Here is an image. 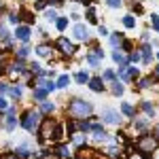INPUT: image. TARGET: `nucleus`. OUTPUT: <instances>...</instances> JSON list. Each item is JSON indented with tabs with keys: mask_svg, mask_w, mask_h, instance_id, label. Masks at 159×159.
I'll list each match as a JSON object with an SVG mask.
<instances>
[{
	"mask_svg": "<svg viewBox=\"0 0 159 159\" xmlns=\"http://www.w3.org/2000/svg\"><path fill=\"white\" fill-rule=\"evenodd\" d=\"M68 112L72 115V117H87V115H91V104L85 102V100H72L70 102V106H68Z\"/></svg>",
	"mask_w": 159,
	"mask_h": 159,
	"instance_id": "f257e3e1",
	"label": "nucleus"
},
{
	"mask_svg": "<svg viewBox=\"0 0 159 159\" xmlns=\"http://www.w3.org/2000/svg\"><path fill=\"white\" fill-rule=\"evenodd\" d=\"M38 119H40V112L38 110H30V112H25L24 119H21V125H24L28 132H34L38 127Z\"/></svg>",
	"mask_w": 159,
	"mask_h": 159,
	"instance_id": "f03ea898",
	"label": "nucleus"
},
{
	"mask_svg": "<svg viewBox=\"0 0 159 159\" xmlns=\"http://www.w3.org/2000/svg\"><path fill=\"white\" fill-rule=\"evenodd\" d=\"M53 132H55V123L51 121V119H45V121L40 123V127H38V138H40V142L53 138Z\"/></svg>",
	"mask_w": 159,
	"mask_h": 159,
	"instance_id": "7ed1b4c3",
	"label": "nucleus"
},
{
	"mask_svg": "<svg viewBox=\"0 0 159 159\" xmlns=\"http://www.w3.org/2000/svg\"><path fill=\"white\" fill-rule=\"evenodd\" d=\"M138 148L142 153H153L157 148V138L155 136H142V138H138Z\"/></svg>",
	"mask_w": 159,
	"mask_h": 159,
	"instance_id": "20e7f679",
	"label": "nucleus"
},
{
	"mask_svg": "<svg viewBox=\"0 0 159 159\" xmlns=\"http://www.w3.org/2000/svg\"><path fill=\"white\" fill-rule=\"evenodd\" d=\"M102 119L106 123H110V125H115V123H119V112L112 108H104L102 110Z\"/></svg>",
	"mask_w": 159,
	"mask_h": 159,
	"instance_id": "39448f33",
	"label": "nucleus"
},
{
	"mask_svg": "<svg viewBox=\"0 0 159 159\" xmlns=\"http://www.w3.org/2000/svg\"><path fill=\"white\" fill-rule=\"evenodd\" d=\"M74 36L79 38V40H87L89 38V32H87V28L83 24H76L74 25Z\"/></svg>",
	"mask_w": 159,
	"mask_h": 159,
	"instance_id": "423d86ee",
	"label": "nucleus"
},
{
	"mask_svg": "<svg viewBox=\"0 0 159 159\" xmlns=\"http://www.w3.org/2000/svg\"><path fill=\"white\" fill-rule=\"evenodd\" d=\"M57 47H60L64 53H68V55L74 53V45L70 43V40H66V38H60V40H57Z\"/></svg>",
	"mask_w": 159,
	"mask_h": 159,
	"instance_id": "0eeeda50",
	"label": "nucleus"
},
{
	"mask_svg": "<svg viewBox=\"0 0 159 159\" xmlns=\"http://www.w3.org/2000/svg\"><path fill=\"white\" fill-rule=\"evenodd\" d=\"M76 157H79V159H96V157H98V153H96L93 148H81V151L76 153Z\"/></svg>",
	"mask_w": 159,
	"mask_h": 159,
	"instance_id": "6e6552de",
	"label": "nucleus"
},
{
	"mask_svg": "<svg viewBox=\"0 0 159 159\" xmlns=\"http://www.w3.org/2000/svg\"><path fill=\"white\" fill-rule=\"evenodd\" d=\"M15 36L19 38V40H28V38H30V28H28V25H19V28H17V30H15Z\"/></svg>",
	"mask_w": 159,
	"mask_h": 159,
	"instance_id": "1a4fd4ad",
	"label": "nucleus"
},
{
	"mask_svg": "<svg viewBox=\"0 0 159 159\" xmlns=\"http://www.w3.org/2000/svg\"><path fill=\"white\" fill-rule=\"evenodd\" d=\"M32 89H34V98H36V100H40V102H43V100L47 98V93H49V91H47L45 87H32Z\"/></svg>",
	"mask_w": 159,
	"mask_h": 159,
	"instance_id": "9d476101",
	"label": "nucleus"
},
{
	"mask_svg": "<svg viewBox=\"0 0 159 159\" xmlns=\"http://www.w3.org/2000/svg\"><path fill=\"white\" fill-rule=\"evenodd\" d=\"M89 87L93 91H102L104 89V83H102V79H89Z\"/></svg>",
	"mask_w": 159,
	"mask_h": 159,
	"instance_id": "9b49d317",
	"label": "nucleus"
},
{
	"mask_svg": "<svg viewBox=\"0 0 159 159\" xmlns=\"http://www.w3.org/2000/svg\"><path fill=\"white\" fill-rule=\"evenodd\" d=\"M15 127V108H9V117H7V129L11 132Z\"/></svg>",
	"mask_w": 159,
	"mask_h": 159,
	"instance_id": "f8f14e48",
	"label": "nucleus"
},
{
	"mask_svg": "<svg viewBox=\"0 0 159 159\" xmlns=\"http://www.w3.org/2000/svg\"><path fill=\"white\" fill-rule=\"evenodd\" d=\"M121 112H123V115H127V117H134V108H132V104L123 102V104H121Z\"/></svg>",
	"mask_w": 159,
	"mask_h": 159,
	"instance_id": "ddd939ff",
	"label": "nucleus"
},
{
	"mask_svg": "<svg viewBox=\"0 0 159 159\" xmlns=\"http://www.w3.org/2000/svg\"><path fill=\"white\" fill-rule=\"evenodd\" d=\"M57 155H60L61 159H68L70 155H72V153L68 151V147H64V144H61V147H57Z\"/></svg>",
	"mask_w": 159,
	"mask_h": 159,
	"instance_id": "4468645a",
	"label": "nucleus"
},
{
	"mask_svg": "<svg viewBox=\"0 0 159 159\" xmlns=\"http://www.w3.org/2000/svg\"><path fill=\"white\" fill-rule=\"evenodd\" d=\"M68 83H70V76H68V74H61L55 85H57V87H68Z\"/></svg>",
	"mask_w": 159,
	"mask_h": 159,
	"instance_id": "2eb2a0df",
	"label": "nucleus"
},
{
	"mask_svg": "<svg viewBox=\"0 0 159 159\" xmlns=\"http://www.w3.org/2000/svg\"><path fill=\"white\" fill-rule=\"evenodd\" d=\"M112 60L117 61V64H119V66H125V55H121V53H119V51H115V53H112Z\"/></svg>",
	"mask_w": 159,
	"mask_h": 159,
	"instance_id": "dca6fc26",
	"label": "nucleus"
},
{
	"mask_svg": "<svg viewBox=\"0 0 159 159\" xmlns=\"http://www.w3.org/2000/svg\"><path fill=\"white\" fill-rule=\"evenodd\" d=\"M142 110L147 112L148 117H153V115H155V108H153V104H151V102H142Z\"/></svg>",
	"mask_w": 159,
	"mask_h": 159,
	"instance_id": "f3484780",
	"label": "nucleus"
},
{
	"mask_svg": "<svg viewBox=\"0 0 159 159\" xmlns=\"http://www.w3.org/2000/svg\"><path fill=\"white\" fill-rule=\"evenodd\" d=\"M123 25H125V28H134L136 19L132 17V15H125V17H123Z\"/></svg>",
	"mask_w": 159,
	"mask_h": 159,
	"instance_id": "a211bd4d",
	"label": "nucleus"
},
{
	"mask_svg": "<svg viewBox=\"0 0 159 159\" xmlns=\"http://www.w3.org/2000/svg\"><path fill=\"white\" fill-rule=\"evenodd\" d=\"M76 83H89V74L87 72H76Z\"/></svg>",
	"mask_w": 159,
	"mask_h": 159,
	"instance_id": "6ab92c4d",
	"label": "nucleus"
},
{
	"mask_svg": "<svg viewBox=\"0 0 159 159\" xmlns=\"http://www.w3.org/2000/svg\"><path fill=\"white\" fill-rule=\"evenodd\" d=\"M53 108H55L53 102H45V100H43V104H40V110H43V112H51Z\"/></svg>",
	"mask_w": 159,
	"mask_h": 159,
	"instance_id": "aec40b11",
	"label": "nucleus"
},
{
	"mask_svg": "<svg viewBox=\"0 0 159 159\" xmlns=\"http://www.w3.org/2000/svg\"><path fill=\"white\" fill-rule=\"evenodd\" d=\"M36 51H38V55H40V57H47V55L51 53V49L47 47V45H40V47H38Z\"/></svg>",
	"mask_w": 159,
	"mask_h": 159,
	"instance_id": "412c9836",
	"label": "nucleus"
},
{
	"mask_svg": "<svg viewBox=\"0 0 159 159\" xmlns=\"http://www.w3.org/2000/svg\"><path fill=\"white\" fill-rule=\"evenodd\" d=\"M28 155H30V151H28V147H19V148H17V157H19V159L28 157Z\"/></svg>",
	"mask_w": 159,
	"mask_h": 159,
	"instance_id": "4be33fe9",
	"label": "nucleus"
},
{
	"mask_svg": "<svg viewBox=\"0 0 159 159\" xmlns=\"http://www.w3.org/2000/svg\"><path fill=\"white\" fill-rule=\"evenodd\" d=\"M38 85H43L45 87V89H47V91H53V89H55V83H51V81H40V83H38Z\"/></svg>",
	"mask_w": 159,
	"mask_h": 159,
	"instance_id": "5701e85b",
	"label": "nucleus"
},
{
	"mask_svg": "<svg viewBox=\"0 0 159 159\" xmlns=\"http://www.w3.org/2000/svg\"><path fill=\"white\" fill-rule=\"evenodd\" d=\"M142 60L151 61V47H142Z\"/></svg>",
	"mask_w": 159,
	"mask_h": 159,
	"instance_id": "b1692460",
	"label": "nucleus"
},
{
	"mask_svg": "<svg viewBox=\"0 0 159 159\" xmlns=\"http://www.w3.org/2000/svg\"><path fill=\"white\" fill-rule=\"evenodd\" d=\"M112 93H115V96H121V93H123V85H119V83H112Z\"/></svg>",
	"mask_w": 159,
	"mask_h": 159,
	"instance_id": "393cba45",
	"label": "nucleus"
},
{
	"mask_svg": "<svg viewBox=\"0 0 159 159\" xmlns=\"http://www.w3.org/2000/svg\"><path fill=\"white\" fill-rule=\"evenodd\" d=\"M66 25H68V19L66 17H60L57 19V30H66Z\"/></svg>",
	"mask_w": 159,
	"mask_h": 159,
	"instance_id": "a878e982",
	"label": "nucleus"
},
{
	"mask_svg": "<svg viewBox=\"0 0 159 159\" xmlns=\"http://www.w3.org/2000/svg\"><path fill=\"white\" fill-rule=\"evenodd\" d=\"M89 129H91V132H93V134H102V132H104V129H102V125H100V123H91V127H89Z\"/></svg>",
	"mask_w": 159,
	"mask_h": 159,
	"instance_id": "bb28decb",
	"label": "nucleus"
},
{
	"mask_svg": "<svg viewBox=\"0 0 159 159\" xmlns=\"http://www.w3.org/2000/svg\"><path fill=\"white\" fill-rule=\"evenodd\" d=\"M72 140L76 142V144H83V142H85V136L83 134H72Z\"/></svg>",
	"mask_w": 159,
	"mask_h": 159,
	"instance_id": "cd10ccee",
	"label": "nucleus"
},
{
	"mask_svg": "<svg viewBox=\"0 0 159 159\" xmlns=\"http://www.w3.org/2000/svg\"><path fill=\"white\" fill-rule=\"evenodd\" d=\"M11 96L13 98H21V87H11Z\"/></svg>",
	"mask_w": 159,
	"mask_h": 159,
	"instance_id": "c85d7f7f",
	"label": "nucleus"
},
{
	"mask_svg": "<svg viewBox=\"0 0 159 159\" xmlns=\"http://www.w3.org/2000/svg\"><path fill=\"white\" fill-rule=\"evenodd\" d=\"M9 38V32H7V28L4 25H0V40H7Z\"/></svg>",
	"mask_w": 159,
	"mask_h": 159,
	"instance_id": "c756f323",
	"label": "nucleus"
},
{
	"mask_svg": "<svg viewBox=\"0 0 159 159\" xmlns=\"http://www.w3.org/2000/svg\"><path fill=\"white\" fill-rule=\"evenodd\" d=\"M87 60H89V64H91V66H98V64H100V57H98V55H89Z\"/></svg>",
	"mask_w": 159,
	"mask_h": 159,
	"instance_id": "7c9ffc66",
	"label": "nucleus"
},
{
	"mask_svg": "<svg viewBox=\"0 0 159 159\" xmlns=\"http://www.w3.org/2000/svg\"><path fill=\"white\" fill-rule=\"evenodd\" d=\"M45 15H47V19H49V21H57V15H55V11H47Z\"/></svg>",
	"mask_w": 159,
	"mask_h": 159,
	"instance_id": "2f4dec72",
	"label": "nucleus"
},
{
	"mask_svg": "<svg viewBox=\"0 0 159 159\" xmlns=\"http://www.w3.org/2000/svg\"><path fill=\"white\" fill-rule=\"evenodd\" d=\"M104 81H115V72L112 70H106L104 72Z\"/></svg>",
	"mask_w": 159,
	"mask_h": 159,
	"instance_id": "473e14b6",
	"label": "nucleus"
},
{
	"mask_svg": "<svg viewBox=\"0 0 159 159\" xmlns=\"http://www.w3.org/2000/svg\"><path fill=\"white\" fill-rule=\"evenodd\" d=\"M87 19H89L91 24H96V21H98V19H96V15H93V9H89V11H87Z\"/></svg>",
	"mask_w": 159,
	"mask_h": 159,
	"instance_id": "72a5a7b5",
	"label": "nucleus"
},
{
	"mask_svg": "<svg viewBox=\"0 0 159 159\" xmlns=\"http://www.w3.org/2000/svg\"><path fill=\"white\" fill-rule=\"evenodd\" d=\"M106 2H108V7L117 9V7H121V2H123V0H106Z\"/></svg>",
	"mask_w": 159,
	"mask_h": 159,
	"instance_id": "f704fd0d",
	"label": "nucleus"
},
{
	"mask_svg": "<svg viewBox=\"0 0 159 159\" xmlns=\"http://www.w3.org/2000/svg\"><path fill=\"white\" fill-rule=\"evenodd\" d=\"M21 15H24V19L28 21V24H32V21H34V17H32V15H30L28 11H21Z\"/></svg>",
	"mask_w": 159,
	"mask_h": 159,
	"instance_id": "c9c22d12",
	"label": "nucleus"
},
{
	"mask_svg": "<svg viewBox=\"0 0 159 159\" xmlns=\"http://www.w3.org/2000/svg\"><path fill=\"white\" fill-rule=\"evenodd\" d=\"M79 127H81L83 132H89V127H91V123H87V121H81V123H79Z\"/></svg>",
	"mask_w": 159,
	"mask_h": 159,
	"instance_id": "e433bc0d",
	"label": "nucleus"
},
{
	"mask_svg": "<svg viewBox=\"0 0 159 159\" xmlns=\"http://www.w3.org/2000/svg\"><path fill=\"white\" fill-rule=\"evenodd\" d=\"M151 21H153V28L159 32V17H157V15H153V17H151Z\"/></svg>",
	"mask_w": 159,
	"mask_h": 159,
	"instance_id": "4c0bfd02",
	"label": "nucleus"
},
{
	"mask_svg": "<svg viewBox=\"0 0 159 159\" xmlns=\"http://www.w3.org/2000/svg\"><path fill=\"white\" fill-rule=\"evenodd\" d=\"M110 43L117 47V45H121V43H123V38H121V36H112V38H110Z\"/></svg>",
	"mask_w": 159,
	"mask_h": 159,
	"instance_id": "58836bf2",
	"label": "nucleus"
},
{
	"mask_svg": "<svg viewBox=\"0 0 159 159\" xmlns=\"http://www.w3.org/2000/svg\"><path fill=\"white\" fill-rule=\"evenodd\" d=\"M140 87H144V89L151 87V79H142V81H140Z\"/></svg>",
	"mask_w": 159,
	"mask_h": 159,
	"instance_id": "ea45409f",
	"label": "nucleus"
},
{
	"mask_svg": "<svg viewBox=\"0 0 159 159\" xmlns=\"http://www.w3.org/2000/svg\"><path fill=\"white\" fill-rule=\"evenodd\" d=\"M129 61L138 64V61H140V55H138V53H132V55H129Z\"/></svg>",
	"mask_w": 159,
	"mask_h": 159,
	"instance_id": "a19ab883",
	"label": "nucleus"
},
{
	"mask_svg": "<svg viewBox=\"0 0 159 159\" xmlns=\"http://www.w3.org/2000/svg\"><path fill=\"white\" fill-rule=\"evenodd\" d=\"M9 21H11V24H17V21H19V17H17L15 13H11V15H9Z\"/></svg>",
	"mask_w": 159,
	"mask_h": 159,
	"instance_id": "79ce46f5",
	"label": "nucleus"
},
{
	"mask_svg": "<svg viewBox=\"0 0 159 159\" xmlns=\"http://www.w3.org/2000/svg\"><path fill=\"white\" fill-rule=\"evenodd\" d=\"M134 125L138 127V129H142V127H147V121H142V119H140V121H136Z\"/></svg>",
	"mask_w": 159,
	"mask_h": 159,
	"instance_id": "37998d69",
	"label": "nucleus"
},
{
	"mask_svg": "<svg viewBox=\"0 0 159 159\" xmlns=\"http://www.w3.org/2000/svg\"><path fill=\"white\" fill-rule=\"evenodd\" d=\"M28 51H30L28 47H24V49H19V57H25V55H28Z\"/></svg>",
	"mask_w": 159,
	"mask_h": 159,
	"instance_id": "c03bdc74",
	"label": "nucleus"
},
{
	"mask_svg": "<svg viewBox=\"0 0 159 159\" xmlns=\"http://www.w3.org/2000/svg\"><path fill=\"white\" fill-rule=\"evenodd\" d=\"M4 108H7V100L0 98V110H4Z\"/></svg>",
	"mask_w": 159,
	"mask_h": 159,
	"instance_id": "a18cd8bd",
	"label": "nucleus"
},
{
	"mask_svg": "<svg viewBox=\"0 0 159 159\" xmlns=\"http://www.w3.org/2000/svg\"><path fill=\"white\" fill-rule=\"evenodd\" d=\"M45 4H47V2H45V0H38V4H36V9H45Z\"/></svg>",
	"mask_w": 159,
	"mask_h": 159,
	"instance_id": "49530a36",
	"label": "nucleus"
},
{
	"mask_svg": "<svg viewBox=\"0 0 159 159\" xmlns=\"http://www.w3.org/2000/svg\"><path fill=\"white\" fill-rule=\"evenodd\" d=\"M129 159H144V157H142V155H138V153H132V155H129Z\"/></svg>",
	"mask_w": 159,
	"mask_h": 159,
	"instance_id": "de8ad7c7",
	"label": "nucleus"
},
{
	"mask_svg": "<svg viewBox=\"0 0 159 159\" xmlns=\"http://www.w3.org/2000/svg\"><path fill=\"white\" fill-rule=\"evenodd\" d=\"M153 134H155V136L159 138V125H155V129H153Z\"/></svg>",
	"mask_w": 159,
	"mask_h": 159,
	"instance_id": "09e8293b",
	"label": "nucleus"
},
{
	"mask_svg": "<svg viewBox=\"0 0 159 159\" xmlns=\"http://www.w3.org/2000/svg\"><path fill=\"white\" fill-rule=\"evenodd\" d=\"M0 159H17V157H13V155H4V157H0Z\"/></svg>",
	"mask_w": 159,
	"mask_h": 159,
	"instance_id": "8fccbe9b",
	"label": "nucleus"
},
{
	"mask_svg": "<svg viewBox=\"0 0 159 159\" xmlns=\"http://www.w3.org/2000/svg\"><path fill=\"white\" fill-rule=\"evenodd\" d=\"M7 91V85H0V93H4Z\"/></svg>",
	"mask_w": 159,
	"mask_h": 159,
	"instance_id": "3c124183",
	"label": "nucleus"
},
{
	"mask_svg": "<svg viewBox=\"0 0 159 159\" xmlns=\"http://www.w3.org/2000/svg\"><path fill=\"white\" fill-rule=\"evenodd\" d=\"M96 159H108V157H106V155H98Z\"/></svg>",
	"mask_w": 159,
	"mask_h": 159,
	"instance_id": "603ef678",
	"label": "nucleus"
},
{
	"mask_svg": "<svg viewBox=\"0 0 159 159\" xmlns=\"http://www.w3.org/2000/svg\"><path fill=\"white\" fill-rule=\"evenodd\" d=\"M79 2H83V4H89V2H91V0H79Z\"/></svg>",
	"mask_w": 159,
	"mask_h": 159,
	"instance_id": "864d4df0",
	"label": "nucleus"
},
{
	"mask_svg": "<svg viewBox=\"0 0 159 159\" xmlns=\"http://www.w3.org/2000/svg\"><path fill=\"white\" fill-rule=\"evenodd\" d=\"M155 74H157V79H159V66H157V68H155Z\"/></svg>",
	"mask_w": 159,
	"mask_h": 159,
	"instance_id": "5fc2aeb1",
	"label": "nucleus"
},
{
	"mask_svg": "<svg viewBox=\"0 0 159 159\" xmlns=\"http://www.w3.org/2000/svg\"><path fill=\"white\" fill-rule=\"evenodd\" d=\"M157 60H159V53H157Z\"/></svg>",
	"mask_w": 159,
	"mask_h": 159,
	"instance_id": "6e6d98bb",
	"label": "nucleus"
},
{
	"mask_svg": "<svg viewBox=\"0 0 159 159\" xmlns=\"http://www.w3.org/2000/svg\"><path fill=\"white\" fill-rule=\"evenodd\" d=\"M0 70H2V68H0Z\"/></svg>",
	"mask_w": 159,
	"mask_h": 159,
	"instance_id": "4d7b16f0",
	"label": "nucleus"
}]
</instances>
